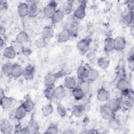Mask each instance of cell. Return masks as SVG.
<instances>
[{"mask_svg":"<svg viewBox=\"0 0 134 134\" xmlns=\"http://www.w3.org/2000/svg\"><path fill=\"white\" fill-rule=\"evenodd\" d=\"M57 3L55 1L50 2L43 9V14L44 16L47 18L51 19V17L57 9Z\"/></svg>","mask_w":134,"mask_h":134,"instance_id":"1","label":"cell"},{"mask_svg":"<svg viewBox=\"0 0 134 134\" xmlns=\"http://www.w3.org/2000/svg\"><path fill=\"white\" fill-rule=\"evenodd\" d=\"M86 16V4L85 2L81 1L80 4L73 11V16L75 18L79 20L83 19Z\"/></svg>","mask_w":134,"mask_h":134,"instance_id":"2","label":"cell"},{"mask_svg":"<svg viewBox=\"0 0 134 134\" xmlns=\"http://www.w3.org/2000/svg\"><path fill=\"white\" fill-rule=\"evenodd\" d=\"M99 112L103 119L106 120H109L114 117V113L111 110L107 104L102 105L99 109Z\"/></svg>","mask_w":134,"mask_h":134,"instance_id":"3","label":"cell"},{"mask_svg":"<svg viewBox=\"0 0 134 134\" xmlns=\"http://www.w3.org/2000/svg\"><path fill=\"white\" fill-rule=\"evenodd\" d=\"M15 130L14 125L8 120H3L0 125V131L3 134H10Z\"/></svg>","mask_w":134,"mask_h":134,"instance_id":"4","label":"cell"},{"mask_svg":"<svg viewBox=\"0 0 134 134\" xmlns=\"http://www.w3.org/2000/svg\"><path fill=\"white\" fill-rule=\"evenodd\" d=\"M72 33L70 29L65 28L61 31L58 35V42L62 43L68 41L71 38Z\"/></svg>","mask_w":134,"mask_h":134,"instance_id":"5","label":"cell"},{"mask_svg":"<svg viewBox=\"0 0 134 134\" xmlns=\"http://www.w3.org/2000/svg\"><path fill=\"white\" fill-rule=\"evenodd\" d=\"M114 50L117 51H122L126 48L127 41L125 38L122 36H118L114 38Z\"/></svg>","mask_w":134,"mask_h":134,"instance_id":"6","label":"cell"},{"mask_svg":"<svg viewBox=\"0 0 134 134\" xmlns=\"http://www.w3.org/2000/svg\"><path fill=\"white\" fill-rule=\"evenodd\" d=\"M90 41L87 39H82L77 41L76 48L82 53H85L88 52L90 47Z\"/></svg>","mask_w":134,"mask_h":134,"instance_id":"7","label":"cell"},{"mask_svg":"<svg viewBox=\"0 0 134 134\" xmlns=\"http://www.w3.org/2000/svg\"><path fill=\"white\" fill-rule=\"evenodd\" d=\"M59 77L57 73H49L44 77V84L46 87L54 86V84Z\"/></svg>","mask_w":134,"mask_h":134,"instance_id":"8","label":"cell"},{"mask_svg":"<svg viewBox=\"0 0 134 134\" xmlns=\"http://www.w3.org/2000/svg\"><path fill=\"white\" fill-rule=\"evenodd\" d=\"M96 97L99 102L101 103L106 102L109 98V92L108 90L102 87L97 91Z\"/></svg>","mask_w":134,"mask_h":134,"instance_id":"9","label":"cell"},{"mask_svg":"<svg viewBox=\"0 0 134 134\" xmlns=\"http://www.w3.org/2000/svg\"><path fill=\"white\" fill-rule=\"evenodd\" d=\"M35 74V67L30 64L27 65L24 68L23 77L27 81L32 80L34 77Z\"/></svg>","mask_w":134,"mask_h":134,"instance_id":"10","label":"cell"},{"mask_svg":"<svg viewBox=\"0 0 134 134\" xmlns=\"http://www.w3.org/2000/svg\"><path fill=\"white\" fill-rule=\"evenodd\" d=\"M24 69L18 63H14L12 65L10 76L15 79H17L23 75Z\"/></svg>","mask_w":134,"mask_h":134,"instance_id":"11","label":"cell"},{"mask_svg":"<svg viewBox=\"0 0 134 134\" xmlns=\"http://www.w3.org/2000/svg\"><path fill=\"white\" fill-rule=\"evenodd\" d=\"M129 81L125 78H121L118 80L116 84V87L118 90L121 92H125L129 88Z\"/></svg>","mask_w":134,"mask_h":134,"instance_id":"12","label":"cell"},{"mask_svg":"<svg viewBox=\"0 0 134 134\" xmlns=\"http://www.w3.org/2000/svg\"><path fill=\"white\" fill-rule=\"evenodd\" d=\"M17 10L18 15L24 18L28 16V3L20 2L18 4L17 8Z\"/></svg>","mask_w":134,"mask_h":134,"instance_id":"13","label":"cell"},{"mask_svg":"<svg viewBox=\"0 0 134 134\" xmlns=\"http://www.w3.org/2000/svg\"><path fill=\"white\" fill-rule=\"evenodd\" d=\"M63 85L66 89L72 90L77 86V80L73 76H66L64 80Z\"/></svg>","mask_w":134,"mask_h":134,"instance_id":"14","label":"cell"},{"mask_svg":"<svg viewBox=\"0 0 134 134\" xmlns=\"http://www.w3.org/2000/svg\"><path fill=\"white\" fill-rule=\"evenodd\" d=\"M107 104L114 113L118 111L121 107V102L118 98H111L108 100Z\"/></svg>","mask_w":134,"mask_h":134,"instance_id":"15","label":"cell"},{"mask_svg":"<svg viewBox=\"0 0 134 134\" xmlns=\"http://www.w3.org/2000/svg\"><path fill=\"white\" fill-rule=\"evenodd\" d=\"M3 54L4 58L8 60L14 59L16 56V51L13 46H9L4 48Z\"/></svg>","mask_w":134,"mask_h":134,"instance_id":"16","label":"cell"},{"mask_svg":"<svg viewBox=\"0 0 134 134\" xmlns=\"http://www.w3.org/2000/svg\"><path fill=\"white\" fill-rule=\"evenodd\" d=\"M71 93L73 98L76 100H81L86 96V93L78 85L71 90Z\"/></svg>","mask_w":134,"mask_h":134,"instance_id":"17","label":"cell"},{"mask_svg":"<svg viewBox=\"0 0 134 134\" xmlns=\"http://www.w3.org/2000/svg\"><path fill=\"white\" fill-rule=\"evenodd\" d=\"M103 47L106 53H109L114 50V38L109 37L106 38L103 42Z\"/></svg>","mask_w":134,"mask_h":134,"instance_id":"18","label":"cell"},{"mask_svg":"<svg viewBox=\"0 0 134 134\" xmlns=\"http://www.w3.org/2000/svg\"><path fill=\"white\" fill-rule=\"evenodd\" d=\"M65 88L63 84L57 86L54 88V98L58 100L63 99L66 94Z\"/></svg>","mask_w":134,"mask_h":134,"instance_id":"19","label":"cell"},{"mask_svg":"<svg viewBox=\"0 0 134 134\" xmlns=\"http://www.w3.org/2000/svg\"><path fill=\"white\" fill-rule=\"evenodd\" d=\"M27 113V111L21 104L16 108L14 116L17 120H21L26 116Z\"/></svg>","mask_w":134,"mask_h":134,"instance_id":"20","label":"cell"},{"mask_svg":"<svg viewBox=\"0 0 134 134\" xmlns=\"http://www.w3.org/2000/svg\"><path fill=\"white\" fill-rule=\"evenodd\" d=\"M13 99L11 97H8L5 95L4 97L0 98V105L1 108L4 110L9 109L13 105Z\"/></svg>","mask_w":134,"mask_h":134,"instance_id":"21","label":"cell"},{"mask_svg":"<svg viewBox=\"0 0 134 134\" xmlns=\"http://www.w3.org/2000/svg\"><path fill=\"white\" fill-rule=\"evenodd\" d=\"M98 71L94 68H88L86 77V80L91 83H93L97 81L99 77Z\"/></svg>","mask_w":134,"mask_h":134,"instance_id":"22","label":"cell"},{"mask_svg":"<svg viewBox=\"0 0 134 134\" xmlns=\"http://www.w3.org/2000/svg\"><path fill=\"white\" fill-rule=\"evenodd\" d=\"M41 33L42 37L45 38L46 40H49L53 37L54 31L52 26L48 25L44 26L42 28Z\"/></svg>","mask_w":134,"mask_h":134,"instance_id":"23","label":"cell"},{"mask_svg":"<svg viewBox=\"0 0 134 134\" xmlns=\"http://www.w3.org/2000/svg\"><path fill=\"white\" fill-rule=\"evenodd\" d=\"M88 68L84 65H80L76 70V76L79 80L82 81L86 79Z\"/></svg>","mask_w":134,"mask_h":134,"instance_id":"24","label":"cell"},{"mask_svg":"<svg viewBox=\"0 0 134 134\" xmlns=\"http://www.w3.org/2000/svg\"><path fill=\"white\" fill-rule=\"evenodd\" d=\"M65 15L60 9H57L51 18V20L52 24H57L61 23L64 19Z\"/></svg>","mask_w":134,"mask_h":134,"instance_id":"25","label":"cell"},{"mask_svg":"<svg viewBox=\"0 0 134 134\" xmlns=\"http://www.w3.org/2000/svg\"><path fill=\"white\" fill-rule=\"evenodd\" d=\"M16 42L20 44H24L27 42L29 39V37L28 33L25 31H21L18 33L16 36Z\"/></svg>","mask_w":134,"mask_h":134,"instance_id":"26","label":"cell"},{"mask_svg":"<svg viewBox=\"0 0 134 134\" xmlns=\"http://www.w3.org/2000/svg\"><path fill=\"white\" fill-rule=\"evenodd\" d=\"M86 111V108L84 106L82 105H75L73 107L72 114L74 116L79 118L83 116Z\"/></svg>","mask_w":134,"mask_h":134,"instance_id":"27","label":"cell"},{"mask_svg":"<svg viewBox=\"0 0 134 134\" xmlns=\"http://www.w3.org/2000/svg\"><path fill=\"white\" fill-rule=\"evenodd\" d=\"M28 16L34 17L38 14V6L36 2L31 1L28 3Z\"/></svg>","mask_w":134,"mask_h":134,"instance_id":"28","label":"cell"},{"mask_svg":"<svg viewBox=\"0 0 134 134\" xmlns=\"http://www.w3.org/2000/svg\"><path fill=\"white\" fill-rule=\"evenodd\" d=\"M21 105L27 111V113L31 112L35 107V104L34 101L30 97L27 98L23 102Z\"/></svg>","mask_w":134,"mask_h":134,"instance_id":"29","label":"cell"},{"mask_svg":"<svg viewBox=\"0 0 134 134\" xmlns=\"http://www.w3.org/2000/svg\"><path fill=\"white\" fill-rule=\"evenodd\" d=\"M97 64L101 69L105 70L109 68L110 65V61L107 58L102 57L97 59Z\"/></svg>","mask_w":134,"mask_h":134,"instance_id":"30","label":"cell"},{"mask_svg":"<svg viewBox=\"0 0 134 134\" xmlns=\"http://www.w3.org/2000/svg\"><path fill=\"white\" fill-rule=\"evenodd\" d=\"M60 9L62 10L65 16L70 15L73 10V2L71 1H68L66 2L62 5Z\"/></svg>","mask_w":134,"mask_h":134,"instance_id":"31","label":"cell"},{"mask_svg":"<svg viewBox=\"0 0 134 134\" xmlns=\"http://www.w3.org/2000/svg\"><path fill=\"white\" fill-rule=\"evenodd\" d=\"M54 86L46 87L43 91V94L47 99L51 100L54 98Z\"/></svg>","mask_w":134,"mask_h":134,"instance_id":"32","label":"cell"},{"mask_svg":"<svg viewBox=\"0 0 134 134\" xmlns=\"http://www.w3.org/2000/svg\"><path fill=\"white\" fill-rule=\"evenodd\" d=\"M54 110L53 107L51 104H48L42 107L41 112L43 116L48 117L52 114Z\"/></svg>","mask_w":134,"mask_h":134,"instance_id":"33","label":"cell"},{"mask_svg":"<svg viewBox=\"0 0 134 134\" xmlns=\"http://www.w3.org/2000/svg\"><path fill=\"white\" fill-rule=\"evenodd\" d=\"M30 133H37L40 130V127L37 122L35 120H31L29 122L27 125Z\"/></svg>","mask_w":134,"mask_h":134,"instance_id":"34","label":"cell"},{"mask_svg":"<svg viewBox=\"0 0 134 134\" xmlns=\"http://www.w3.org/2000/svg\"><path fill=\"white\" fill-rule=\"evenodd\" d=\"M13 64L9 62H7L4 63L2 67V71L3 74L5 76H10Z\"/></svg>","mask_w":134,"mask_h":134,"instance_id":"35","label":"cell"},{"mask_svg":"<svg viewBox=\"0 0 134 134\" xmlns=\"http://www.w3.org/2000/svg\"><path fill=\"white\" fill-rule=\"evenodd\" d=\"M59 132L58 125L54 123L50 124L45 130L44 133L48 134H57Z\"/></svg>","mask_w":134,"mask_h":134,"instance_id":"36","label":"cell"},{"mask_svg":"<svg viewBox=\"0 0 134 134\" xmlns=\"http://www.w3.org/2000/svg\"><path fill=\"white\" fill-rule=\"evenodd\" d=\"M80 84L78 85L86 94L87 93L91 88V82L87 81L86 79L80 81Z\"/></svg>","mask_w":134,"mask_h":134,"instance_id":"37","label":"cell"},{"mask_svg":"<svg viewBox=\"0 0 134 134\" xmlns=\"http://www.w3.org/2000/svg\"><path fill=\"white\" fill-rule=\"evenodd\" d=\"M47 40L42 37L37 38L35 41V45L38 49H43L47 46Z\"/></svg>","mask_w":134,"mask_h":134,"instance_id":"38","label":"cell"},{"mask_svg":"<svg viewBox=\"0 0 134 134\" xmlns=\"http://www.w3.org/2000/svg\"><path fill=\"white\" fill-rule=\"evenodd\" d=\"M133 19V12H127V13L124 15L123 17V20L126 24L130 25Z\"/></svg>","mask_w":134,"mask_h":134,"instance_id":"39","label":"cell"},{"mask_svg":"<svg viewBox=\"0 0 134 134\" xmlns=\"http://www.w3.org/2000/svg\"><path fill=\"white\" fill-rule=\"evenodd\" d=\"M57 111L58 115L61 117H64L66 115V109L61 104H58L57 107Z\"/></svg>","mask_w":134,"mask_h":134,"instance_id":"40","label":"cell"},{"mask_svg":"<svg viewBox=\"0 0 134 134\" xmlns=\"http://www.w3.org/2000/svg\"><path fill=\"white\" fill-rule=\"evenodd\" d=\"M86 58L90 62H93L96 58V53L94 52H89L86 54Z\"/></svg>","mask_w":134,"mask_h":134,"instance_id":"41","label":"cell"},{"mask_svg":"<svg viewBox=\"0 0 134 134\" xmlns=\"http://www.w3.org/2000/svg\"><path fill=\"white\" fill-rule=\"evenodd\" d=\"M21 52L25 56H29L31 54L32 51L31 49L28 47H23L21 48Z\"/></svg>","mask_w":134,"mask_h":134,"instance_id":"42","label":"cell"},{"mask_svg":"<svg viewBox=\"0 0 134 134\" xmlns=\"http://www.w3.org/2000/svg\"><path fill=\"white\" fill-rule=\"evenodd\" d=\"M16 132H17L18 133H22V134H29V133H30V131H29V130L28 129V128L27 126L25 127L20 128Z\"/></svg>","mask_w":134,"mask_h":134,"instance_id":"43","label":"cell"},{"mask_svg":"<svg viewBox=\"0 0 134 134\" xmlns=\"http://www.w3.org/2000/svg\"><path fill=\"white\" fill-rule=\"evenodd\" d=\"M0 7L1 10H5L8 8V3L7 1H1L0 2Z\"/></svg>","mask_w":134,"mask_h":134,"instance_id":"44","label":"cell"},{"mask_svg":"<svg viewBox=\"0 0 134 134\" xmlns=\"http://www.w3.org/2000/svg\"><path fill=\"white\" fill-rule=\"evenodd\" d=\"M127 7L129 12H133V1H129L127 4Z\"/></svg>","mask_w":134,"mask_h":134,"instance_id":"45","label":"cell"},{"mask_svg":"<svg viewBox=\"0 0 134 134\" xmlns=\"http://www.w3.org/2000/svg\"><path fill=\"white\" fill-rule=\"evenodd\" d=\"M4 44H5V41H4V40L2 38V37L1 38V39H0V47H1V49L2 50V48H3L4 46Z\"/></svg>","mask_w":134,"mask_h":134,"instance_id":"46","label":"cell"},{"mask_svg":"<svg viewBox=\"0 0 134 134\" xmlns=\"http://www.w3.org/2000/svg\"><path fill=\"white\" fill-rule=\"evenodd\" d=\"M0 32H1V35H4L6 32V29L4 27H3V26H1V28H0Z\"/></svg>","mask_w":134,"mask_h":134,"instance_id":"47","label":"cell"},{"mask_svg":"<svg viewBox=\"0 0 134 134\" xmlns=\"http://www.w3.org/2000/svg\"><path fill=\"white\" fill-rule=\"evenodd\" d=\"M5 93L4 90L3 89V88H1L0 89V98H2L5 96Z\"/></svg>","mask_w":134,"mask_h":134,"instance_id":"48","label":"cell"}]
</instances>
